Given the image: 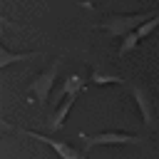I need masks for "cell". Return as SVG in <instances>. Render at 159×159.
<instances>
[{
    "instance_id": "8992f818",
    "label": "cell",
    "mask_w": 159,
    "mask_h": 159,
    "mask_svg": "<svg viewBox=\"0 0 159 159\" xmlns=\"http://www.w3.org/2000/svg\"><path fill=\"white\" fill-rule=\"evenodd\" d=\"M75 99H77V94H67V97H65V102L52 112V117H50V122H47V127H50L52 132H57V129H62V127H65V117H67V112L72 109Z\"/></svg>"
},
{
    "instance_id": "3957f363",
    "label": "cell",
    "mask_w": 159,
    "mask_h": 159,
    "mask_svg": "<svg viewBox=\"0 0 159 159\" xmlns=\"http://www.w3.org/2000/svg\"><path fill=\"white\" fill-rule=\"evenodd\" d=\"M57 72H60V60H55L45 72H40V75L30 82V92L37 97V102H40V104H45V102H47L50 89H52V84H55V80H57Z\"/></svg>"
},
{
    "instance_id": "ba28073f",
    "label": "cell",
    "mask_w": 159,
    "mask_h": 159,
    "mask_svg": "<svg viewBox=\"0 0 159 159\" xmlns=\"http://www.w3.org/2000/svg\"><path fill=\"white\" fill-rule=\"evenodd\" d=\"M40 52H20V55H12L5 45L0 47V70H5V67H10L12 62H25V60H32V57H37Z\"/></svg>"
},
{
    "instance_id": "8fae6325",
    "label": "cell",
    "mask_w": 159,
    "mask_h": 159,
    "mask_svg": "<svg viewBox=\"0 0 159 159\" xmlns=\"http://www.w3.org/2000/svg\"><path fill=\"white\" fill-rule=\"evenodd\" d=\"M157 25H159V10H157V15H154V17H149V20L144 22V25H139V27H137L134 32L139 35V40H144V37H147V35H149V32H152V30H154Z\"/></svg>"
},
{
    "instance_id": "6da1fadb",
    "label": "cell",
    "mask_w": 159,
    "mask_h": 159,
    "mask_svg": "<svg viewBox=\"0 0 159 159\" xmlns=\"http://www.w3.org/2000/svg\"><path fill=\"white\" fill-rule=\"evenodd\" d=\"M154 15L157 12H152V10H147V12H129V15H109V17H104L99 22V27L107 35H112V37H124V35L134 32L139 25H144L149 17H154Z\"/></svg>"
},
{
    "instance_id": "7a4b0ae2",
    "label": "cell",
    "mask_w": 159,
    "mask_h": 159,
    "mask_svg": "<svg viewBox=\"0 0 159 159\" xmlns=\"http://www.w3.org/2000/svg\"><path fill=\"white\" fill-rule=\"evenodd\" d=\"M84 139V149H92V147H122V144H139L142 137L137 134H127V132H99V134H82Z\"/></svg>"
},
{
    "instance_id": "52a82bcc",
    "label": "cell",
    "mask_w": 159,
    "mask_h": 159,
    "mask_svg": "<svg viewBox=\"0 0 159 159\" xmlns=\"http://www.w3.org/2000/svg\"><path fill=\"white\" fill-rule=\"evenodd\" d=\"M89 80H92V84H122V75H117L114 70H107V67H94Z\"/></svg>"
},
{
    "instance_id": "5b68a950",
    "label": "cell",
    "mask_w": 159,
    "mask_h": 159,
    "mask_svg": "<svg viewBox=\"0 0 159 159\" xmlns=\"http://www.w3.org/2000/svg\"><path fill=\"white\" fill-rule=\"evenodd\" d=\"M132 97H134V102H137V107H139V112H142V122H144L147 127H152V124H154V104H152L147 89L139 87V84H132Z\"/></svg>"
},
{
    "instance_id": "277c9868",
    "label": "cell",
    "mask_w": 159,
    "mask_h": 159,
    "mask_svg": "<svg viewBox=\"0 0 159 159\" xmlns=\"http://www.w3.org/2000/svg\"><path fill=\"white\" fill-rule=\"evenodd\" d=\"M17 132L25 134V137H30V139H37L40 144H47L52 152L60 154V159H84V154H80L75 147H70V144H65V142H57V139H50V137H45V134H37V132H30V129H20V127H17Z\"/></svg>"
},
{
    "instance_id": "30bf717a",
    "label": "cell",
    "mask_w": 159,
    "mask_h": 159,
    "mask_svg": "<svg viewBox=\"0 0 159 159\" xmlns=\"http://www.w3.org/2000/svg\"><path fill=\"white\" fill-rule=\"evenodd\" d=\"M137 45H139V35H137V32L124 35V37H122V45H119V55H129Z\"/></svg>"
},
{
    "instance_id": "9c48e42d",
    "label": "cell",
    "mask_w": 159,
    "mask_h": 159,
    "mask_svg": "<svg viewBox=\"0 0 159 159\" xmlns=\"http://www.w3.org/2000/svg\"><path fill=\"white\" fill-rule=\"evenodd\" d=\"M82 87H84L82 77H80V75H70V77L65 80L62 89H60V97H67V94H77V92H80Z\"/></svg>"
}]
</instances>
